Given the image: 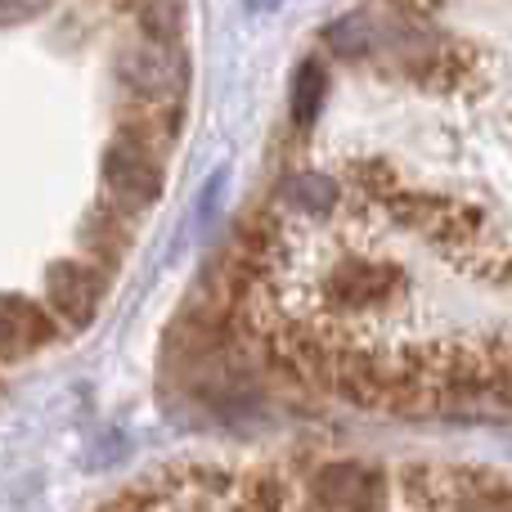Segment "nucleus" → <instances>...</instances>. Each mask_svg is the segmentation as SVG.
I'll return each instance as SVG.
<instances>
[{
    "instance_id": "9b49d317",
    "label": "nucleus",
    "mask_w": 512,
    "mask_h": 512,
    "mask_svg": "<svg viewBox=\"0 0 512 512\" xmlns=\"http://www.w3.org/2000/svg\"><path fill=\"white\" fill-rule=\"evenodd\" d=\"M252 9H270V5H279V0H248Z\"/></svg>"
},
{
    "instance_id": "f257e3e1",
    "label": "nucleus",
    "mask_w": 512,
    "mask_h": 512,
    "mask_svg": "<svg viewBox=\"0 0 512 512\" xmlns=\"http://www.w3.org/2000/svg\"><path fill=\"white\" fill-rule=\"evenodd\" d=\"M117 81L140 108H176L189 81L185 50L140 36V41H131L117 54Z\"/></svg>"
},
{
    "instance_id": "423d86ee",
    "label": "nucleus",
    "mask_w": 512,
    "mask_h": 512,
    "mask_svg": "<svg viewBox=\"0 0 512 512\" xmlns=\"http://www.w3.org/2000/svg\"><path fill=\"white\" fill-rule=\"evenodd\" d=\"M126 243H131L126 216L113 212V207H99V212L86 221V248L95 252V261H90V265H99V270H108V265L122 261Z\"/></svg>"
},
{
    "instance_id": "1a4fd4ad",
    "label": "nucleus",
    "mask_w": 512,
    "mask_h": 512,
    "mask_svg": "<svg viewBox=\"0 0 512 512\" xmlns=\"http://www.w3.org/2000/svg\"><path fill=\"white\" fill-rule=\"evenodd\" d=\"M283 194H288V203L292 207H301V212H315V216H324L328 207L337 203V185L328 176H292L288 185H283Z\"/></svg>"
},
{
    "instance_id": "6e6552de",
    "label": "nucleus",
    "mask_w": 512,
    "mask_h": 512,
    "mask_svg": "<svg viewBox=\"0 0 512 512\" xmlns=\"http://www.w3.org/2000/svg\"><path fill=\"white\" fill-rule=\"evenodd\" d=\"M319 104H324V68H319L315 59H306L297 68V77H292V122L310 126Z\"/></svg>"
},
{
    "instance_id": "20e7f679",
    "label": "nucleus",
    "mask_w": 512,
    "mask_h": 512,
    "mask_svg": "<svg viewBox=\"0 0 512 512\" xmlns=\"http://www.w3.org/2000/svg\"><path fill=\"white\" fill-rule=\"evenodd\" d=\"M324 301H333L346 315H360L369 306H387L400 292V270L396 265H378V261H342L328 270V279L319 283Z\"/></svg>"
},
{
    "instance_id": "7ed1b4c3",
    "label": "nucleus",
    "mask_w": 512,
    "mask_h": 512,
    "mask_svg": "<svg viewBox=\"0 0 512 512\" xmlns=\"http://www.w3.org/2000/svg\"><path fill=\"white\" fill-rule=\"evenodd\" d=\"M104 301V270L90 261H54L45 270V301L50 319L59 328H86Z\"/></svg>"
},
{
    "instance_id": "9d476101",
    "label": "nucleus",
    "mask_w": 512,
    "mask_h": 512,
    "mask_svg": "<svg viewBox=\"0 0 512 512\" xmlns=\"http://www.w3.org/2000/svg\"><path fill=\"white\" fill-rule=\"evenodd\" d=\"M50 0H0V27L5 23H23V18H36Z\"/></svg>"
},
{
    "instance_id": "39448f33",
    "label": "nucleus",
    "mask_w": 512,
    "mask_h": 512,
    "mask_svg": "<svg viewBox=\"0 0 512 512\" xmlns=\"http://www.w3.org/2000/svg\"><path fill=\"white\" fill-rule=\"evenodd\" d=\"M59 337V324L50 319V310L32 297L18 292H0V364L23 360V355L41 351Z\"/></svg>"
},
{
    "instance_id": "f03ea898",
    "label": "nucleus",
    "mask_w": 512,
    "mask_h": 512,
    "mask_svg": "<svg viewBox=\"0 0 512 512\" xmlns=\"http://www.w3.org/2000/svg\"><path fill=\"white\" fill-rule=\"evenodd\" d=\"M99 180H104L108 207L122 216H140L149 212L162 198V162L153 149L117 135L104 149V162H99Z\"/></svg>"
},
{
    "instance_id": "0eeeda50",
    "label": "nucleus",
    "mask_w": 512,
    "mask_h": 512,
    "mask_svg": "<svg viewBox=\"0 0 512 512\" xmlns=\"http://www.w3.org/2000/svg\"><path fill=\"white\" fill-rule=\"evenodd\" d=\"M131 14L140 36H149V41L180 45V36H185V0H131Z\"/></svg>"
}]
</instances>
